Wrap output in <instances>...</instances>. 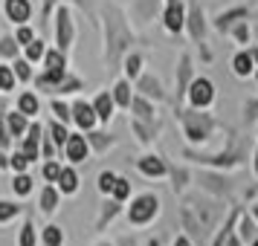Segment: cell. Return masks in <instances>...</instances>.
<instances>
[{
  "label": "cell",
  "mask_w": 258,
  "mask_h": 246,
  "mask_svg": "<svg viewBox=\"0 0 258 246\" xmlns=\"http://www.w3.org/2000/svg\"><path fill=\"white\" fill-rule=\"evenodd\" d=\"M128 44H134V35L128 32V26L122 21V15L116 9H107V64L116 70L122 52L128 49Z\"/></svg>",
  "instance_id": "1"
},
{
  "label": "cell",
  "mask_w": 258,
  "mask_h": 246,
  "mask_svg": "<svg viewBox=\"0 0 258 246\" xmlns=\"http://www.w3.org/2000/svg\"><path fill=\"white\" fill-rule=\"evenodd\" d=\"M180 119H183V128H186L188 139L191 142H203L209 139L212 128H215V122H212L206 113H195V110H183L180 113Z\"/></svg>",
  "instance_id": "2"
},
{
  "label": "cell",
  "mask_w": 258,
  "mask_h": 246,
  "mask_svg": "<svg viewBox=\"0 0 258 246\" xmlns=\"http://www.w3.org/2000/svg\"><path fill=\"white\" fill-rule=\"evenodd\" d=\"M157 209H160L157 197L142 194V197H137L134 200V206H131V223H148L154 214H157Z\"/></svg>",
  "instance_id": "3"
},
{
  "label": "cell",
  "mask_w": 258,
  "mask_h": 246,
  "mask_svg": "<svg viewBox=\"0 0 258 246\" xmlns=\"http://www.w3.org/2000/svg\"><path fill=\"white\" fill-rule=\"evenodd\" d=\"M188 99H191V105L195 107H206L215 99V84L209 78H198V81L188 87Z\"/></svg>",
  "instance_id": "4"
},
{
  "label": "cell",
  "mask_w": 258,
  "mask_h": 246,
  "mask_svg": "<svg viewBox=\"0 0 258 246\" xmlns=\"http://www.w3.org/2000/svg\"><path fill=\"white\" fill-rule=\"evenodd\" d=\"M188 29H191V35H195V41H198L200 47H203V55L209 58V49H206V21H203V12H200V6L195 3L191 6V15H188Z\"/></svg>",
  "instance_id": "5"
},
{
  "label": "cell",
  "mask_w": 258,
  "mask_h": 246,
  "mask_svg": "<svg viewBox=\"0 0 258 246\" xmlns=\"http://www.w3.org/2000/svg\"><path fill=\"white\" fill-rule=\"evenodd\" d=\"M163 21H165V26H168V32H180L183 29V3L180 0H168V9H165V15H163Z\"/></svg>",
  "instance_id": "6"
},
{
  "label": "cell",
  "mask_w": 258,
  "mask_h": 246,
  "mask_svg": "<svg viewBox=\"0 0 258 246\" xmlns=\"http://www.w3.org/2000/svg\"><path fill=\"white\" fill-rule=\"evenodd\" d=\"M6 15L15 24H26L32 15V6H29V0H6Z\"/></svg>",
  "instance_id": "7"
},
{
  "label": "cell",
  "mask_w": 258,
  "mask_h": 246,
  "mask_svg": "<svg viewBox=\"0 0 258 246\" xmlns=\"http://www.w3.org/2000/svg\"><path fill=\"white\" fill-rule=\"evenodd\" d=\"M70 41H73V18L67 9H58V49L61 52L70 47Z\"/></svg>",
  "instance_id": "8"
},
{
  "label": "cell",
  "mask_w": 258,
  "mask_h": 246,
  "mask_svg": "<svg viewBox=\"0 0 258 246\" xmlns=\"http://www.w3.org/2000/svg\"><path fill=\"white\" fill-rule=\"evenodd\" d=\"M64 148H67V159H73V162H82L87 156V139L84 136H70L64 142Z\"/></svg>",
  "instance_id": "9"
},
{
  "label": "cell",
  "mask_w": 258,
  "mask_h": 246,
  "mask_svg": "<svg viewBox=\"0 0 258 246\" xmlns=\"http://www.w3.org/2000/svg\"><path fill=\"white\" fill-rule=\"evenodd\" d=\"M73 113H76V122H79V125H82L84 130H90L96 125V107H90L87 105V102H79V105L73 107Z\"/></svg>",
  "instance_id": "10"
},
{
  "label": "cell",
  "mask_w": 258,
  "mask_h": 246,
  "mask_svg": "<svg viewBox=\"0 0 258 246\" xmlns=\"http://www.w3.org/2000/svg\"><path fill=\"white\" fill-rule=\"evenodd\" d=\"M137 90H142V93L151 96V99H160V102H165V90H163V84L157 81L154 75H142L140 84H137Z\"/></svg>",
  "instance_id": "11"
},
{
  "label": "cell",
  "mask_w": 258,
  "mask_h": 246,
  "mask_svg": "<svg viewBox=\"0 0 258 246\" xmlns=\"http://www.w3.org/2000/svg\"><path fill=\"white\" fill-rule=\"evenodd\" d=\"M140 171L148 177H163L165 174V162L160 156H142L140 159Z\"/></svg>",
  "instance_id": "12"
},
{
  "label": "cell",
  "mask_w": 258,
  "mask_h": 246,
  "mask_svg": "<svg viewBox=\"0 0 258 246\" xmlns=\"http://www.w3.org/2000/svg\"><path fill=\"white\" fill-rule=\"evenodd\" d=\"M200 183H203V188H209V191H215V194H229V183H226V180H223V177H215V174H203L200 177Z\"/></svg>",
  "instance_id": "13"
},
{
  "label": "cell",
  "mask_w": 258,
  "mask_h": 246,
  "mask_svg": "<svg viewBox=\"0 0 258 246\" xmlns=\"http://www.w3.org/2000/svg\"><path fill=\"white\" fill-rule=\"evenodd\" d=\"M188 75H191V64H188V58L183 55V61H180V72H177V96L183 99V93L188 90Z\"/></svg>",
  "instance_id": "14"
},
{
  "label": "cell",
  "mask_w": 258,
  "mask_h": 246,
  "mask_svg": "<svg viewBox=\"0 0 258 246\" xmlns=\"http://www.w3.org/2000/svg\"><path fill=\"white\" fill-rule=\"evenodd\" d=\"M58 186H61V191H64V194H73V191L79 188V177H76V171H70V168H61Z\"/></svg>",
  "instance_id": "15"
},
{
  "label": "cell",
  "mask_w": 258,
  "mask_h": 246,
  "mask_svg": "<svg viewBox=\"0 0 258 246\" xmlns=\"http://www.w3.org/2000/svg\"><path fill=\"white\" fill-rule=\"evenodd\" d=\"M232 67L238 75H249L252 72V52H241V55H235Z\"/></svg>",
  "instance_id": "16"
},
{
  "label": "cell",
  "mask_w": 258,
  "mask_h": 246,
  "mask_svg": "<svg viewBox=\"0 0 258 246\" xmlns=\"http://www.w3.org/2000/svg\"><path fill=\"white\" fill-rule=\"evenodd\" d=\"M110 113H113V102H110V96H107V93H102L99 99H96V116L107 122Z\"/></svg>",
  "instance_id": "17"
},
{
  "label": "cell",
  "mask_w": 258,
  "mask_h": 246,
  "mask_svg": "<svg viewBox=\"0 0 258 246\" xmlns=\"http://www.w3.org/2000/svg\"><path fill=\"white\" fill-rule=\"evenodd\" d=\"M131 107H134V113H137V119H142V122H154V113H151V107H148V102L145 99H134L131 102Z\"/></svg>",
  "instance_id": "18"
},
{
  "label": "cell",
  "mask_w": 258,
  "mask_h": 246,
  "mask_svg": "<svg viewBox=\"0 0 258 246\" xmlns=\"http://www.w3.org/2000/svg\"><path fill=\"white\" fill-rule=\"evenodd\" d=\"M41 211H55V203H58V194H55V188L44 186V191H41Z\"/></svg>",
  "instance_id": "19"
},
{
  "label": "cell",
  "mask_w": 258,
  "mask_h": 246,
  "mask_svg": "<svg viewBox=\"0 0 258 246\" xmlns=\"http://www.w3.org/2000/svg\"><path fill=\"white\" fill-rule=\"evenodd\" d=\"M6 125H9V130H12V136H21V133L26 130L24 113H6Z\"/></svg>",
  "instance_id": "20"
},
{
  "label": "cell",
  "mask_w": 258,
  "mask_h": 246,
  "mask_svg": "<svg viewBox=\"0 0 258 246\" xmlns=\"http://www.w3.org/2000/svg\"><path fill=\"white\" fill-rule=\"evenodd\" d=\"M116 214H119V200H110V203H105V206H102V217H99V223H96V226H99V229H105L107 220H110V217H116Z\"/></svg>",
  "instance_id": "21"
},
{
  "label": "cell",
  "mask_w": 258,
  "mask_h": 246,
  "mask_svg": "<svg viewBox=\"0 0 258 246\" xmlns=\"http://www.w3.org/2000/svg\"><path fill=\"white\" fill-rule=\"evenodd\" d=\"M44 61H47V72H64V55H61V49L58 52H47Z\"/></svg>",
  "instance_id": "22"
},
{
  "label": "cell",
  "mask_w": 258,
  "mask_h": 246,
  "mask_svg": "<svg viewBox=\"0 0 258 246\" xmlns=\"http://www.w3.org/2000/svg\"><path fill=\"white\" fill-rule=\"evenodd\" d=\"M18 107H21L24 116H32V113H38V99L32 93H24L21 96V102H18Z\"/></svg>",
  "instance_id": "23"
},
{
  "label": "cell",
  "mask_w": 258,
  "mask_h": 246,
  "mask_svg": "<svg viewBox=\"0 0 258 246\" xmlns=\"http://www.w3.org/2000/svg\"><path fill=\"white\" fill-rule=\"evenodd\" d=\"M12 188L18 191V194H21V197H26V194L32 191V180H29V177H26L24 171H21V174H18V177L12 180Z\"/></svg>",
  "instance_id": "24"
},
{
  "label": "cell",
  "mask_w": 258,
  "mask_h": 246,
  "mask_svg": "<svg viewBox=\"0 0 258 246\" xmlns=\"http://www.w3.org/2000/svg\"><path fill=\"white\" fill-rule=\"evenodd\" d=\"M113 99H116V105H131V87L128 81H119L113 87Z\"/></svg>",
  "instance_id": "25"
},
{
  "label": "cell",
  "mask_w": 258,
  "mask_h": 246,
  "mask_svg": "<svg viewBox=\"0 0 258 246\" xmlns=\"http://www.w3.org/2000/svg\"><path fill=\"white\" fill-rule=\"evenodd\" d=\"M235 18H249V12H246L244 6H241V9H235V12H226V15H221L218 26H221V29H226V26H232V24H235Z\"/></svg>",
  "instance_id": "26"
},
{
  "label": "cell",
  "mask_w": 258,
  "mask_h": 246,
  "mask_svg": "<svg viewBox=\"0 0 258 246\" xmlns=\"http://www.w3.org/2000/svg\"><path fill=\"white\" fill-rule=\"evenodd\" d=\"M61 240H64V237H61L58 226H47V229H44V243L47 246H61Z\"/></svg>",
  "instance_id": "27"
},
{
  "label": "cell",
  "mask_w": 258,
  "mask_h": 246,
  "mask_svg": "<svg viewBox=\"0 0 258 246\" xmlns=\"http://www.w3.org/2000/svg\"><path fill=\"white\" fill-rule=\"evenodd\" d=\"M26 58L29 61H38V58H44V41H32V44H26Z\"/></svg>",
  "instance_id": "28"
},
{
  "label": "cell",
  "mask_w": 258,
  "mask_h": 246,
  "mask_svg": "<svg viewBox=\"0 0 258 246\" xmlns=\"http://www.w3.org/2000/svg\"><path fill=\"white\" fill-rule=\"evenodd\" d=\"M12 84H15V72L9 70V67L0 64V90L6 93V90H12Z\"/></svg>",
  "instance_id": "29"
},
{
  "label": "cell",
  "mask_w": 258,
  "mask_h": 246,
  "mask_svg": "<svg viewBox=\"0 0 258 246\" xmlns=\"http://www.w3.org/2000/svg\"><path fill=\"white\" fill-rule=\"evenodd\" d=\"M116 180H119V177H113V171H105V174L99 177V188H102V191H107V194H113Z\"/></svg>",
  "instance_id": "30"
},
{
  "label": "cell",
  "mask_w": 258,
  "mask_h": 246,
  "mask_svg": "<svg viewBox=\"0 0 258 246\" xmlns=\"http://www.w3.org/2000/svg\"><path fill=\"white\" fill-rule=\"evenodd\" d=\"M90 142H93L96 151H105L107 145L113 142V136H110V133H90Z\"/></svg>",
  "instance_id": "31"
},
{
  "label": "cell",
  "mask_w": 258,
  "mask_h": 246,
  "mask_svg": "<svg viewBox=\"0 0 258 246\" xmlns=\"http://www.w3.org/2000/svg\"><path fill=\"white\" fill-rule=\"evenodd\" d=\"M15 75H18V78H21V81H29V78H32V70H29V61H15Z\"/></svg>",
  "instance_id": "32"
},
{
  "label": "cell",
  "mask_w": 258,
  "mask_h": 246,
  "mask_svg": "<svg viewBox=\"0 0 258 246\" xmlns=\"http://www.w3.org/2000/svg\"><path fill=\"white\" fill-rule=\"evenodd\" d=\"M58 0H44V6H41V24H47L49 15H52V6H55ZM73 3H79V6H84V0H73Z\"/></svg>",
  "instance_id": "33"
},
{
  "label": "cell",
  "mask_w": 258,
  "mask_h": 246,
  "mask_svg": "<svg viewBox=\"0 0 258 246\" xmlns=\"http://www.w3.org/2000/svg\"><path fill=\"white\" fill-rule=\"evenodd\" d=\"M21 153H24L29 162H32V159H38V139H32V136H29V139L24 142V151H21Z\"/></svg>",
  "instance_id": "34"
},
{
  "label": "cell",
  "mask_w": 258,
  "mask_h": 246,
  "mask_svg": "<svg viewBox=\"0 0 258 246\" xmlns=\"http://www.w3.org/2000/svg\"><path fill=\"white\" fill-rule=\"evenodd\" d=\"M134 130H137V136H140L142 142H151L154 139V125H151V128H145V125H142V119H140V122H134Z\"/></svg>",
  "instance_id": "35"
},
{
  "label": "cell",
  "mask_w": 258,
  "mask_h": 246,
  "mask_svg": "<svg viewBox=\"0 0 258 246\" xmlns=\"http://www.w3.org/2000/svg\"><path fill=\"white\" fill-rule=\"evenodd\" d=\"M21 246H35V229H32V223H26L24 229H21Z\"/></svg>",
  "instance_id": "36"
},
{
  "label": "cell",
  "mask_w": 258,
  "mask_h": 246,
  "mask_svg": "<svg viewBox=\"0 0 258 246\" xmlns=\"http://www.w3.org/2000/svg\"><path fill=\"white\" fill-rule=\"evenodd\" d=\"M128 194H131L128 180H116V186H113V200H125Z\"/></svg>",
  "instance_id": "37"
},
{
  "label": "cell",
  "mask_w": 258,
  "mask_h": 246,
  "mask_svg": "<svg viewBox=\"0 0 258 246\" xmlns=\"http://www.w3.org/2000/svg\"><path fill=\"white\" fill-rule=\"evenodd\" d=\"M9 142H12V130L6 128V113H0V145L6 148Z\"/></svg>",
  "instance_id": "38"
},
{
  "label": "cell",
  "mask_w": 258,
  "mask_h": 246,
  "mask_svg": "<svg viewBox=\"0 0 258 246\" xmlns=\"http://www.w3.org/2000/svg\"><path fill=\"white\" fill-rule=\"evenodd\" d=\"M67 139H70V133H67V128H64V125H52V142H58V145H64Z\"/></svg>",
  "instance_id": "39"
},
{
  "label": "cell",
  "mask_w": 258,
  "mask_h": 246,
  "mask_svg": "<svg viewBox=\"0 0 258 246\" xmlns=\"http://www.w3.org/2000/svg\"><path fill=\"white\" fill-rule=\"evenodd\" d=\"M140 67H142V58H140V55H131V58H128V64H125V70H128V75H131V78H137V72H140Z\"/></svg>",
  "instance_id": "40"
},
{
  "label": "cell",
  "mask_w": 258,
  "mask_h": 246,
  "mask_svg": "<svg viewBox=\"0 0 258 246\" xmlns=\"http://www.w3.org/2000/svg\"><path fill=\"white\" fill-rule=\"evenodd\" d=\"M44 177H47L49 183H58V177H61V168L55 162H47L44 165Z\"/></svg>",
  "instance_id": "41"
},
{
  "label": "cell",
  "mask_w": 258,
  "mask_h": 246,
  "mask_svg": "<svg viewBox=\"0 0 258 246\" xmlns=\"http://www.w3.org/2000/svg\"><path fill=\"white\" fill-rule=\"evenodd\" d=\"M15 214H18V206H12V203H0V220H12Z\"/></svg>",
  "instance_id": "42"
},
{
  "label": "cell",
  "mask_w": 258,
  "mask_h": 246,
  "mask_svg": "<svg viewBox=\"0 0 258 246\" xmlns=\"http://www.w3.org/2000/svg\"><path fill=\"white\" fill-rule=\"evenodd\" d=\"M52 110H55V116H58L61 119V122H70V107H67V105H61V102H52Z\"/></svg>",
  "instance_id": "43"
},
{
  "label": "cell",
  "mask_w": 258,
  "mask_h": 246,
  "mask_svg": "<svg viewBox=\"0 0 258 246\" xmlns=\"http://www.w3.org/2000/svg\"><path fill=\"white\" fill-rule=\"evenodd\" d=\"M32 41H35V35H32V29L21 24V29H18V44H32Z\"/></svg>",
  "instance_id": "44"
},
{
  "label": "cell",
  "mask_w": 258,
  "mask_h": 246,
  "mask_svg": "<svg viewBox=\"0 0 258 246\" xmlns=\"http://www.w3.org/2000/svg\"><path fill=\"white\" fill-rule=\"evenodd\" d=\"M9 165H12V168H15V171H18V174H21V171H24L26 165H29V159H26L24 153H15L12 159H9Z\"/></svg>",
  "instance_id": "45"
},
{
  "label": "cell",
  "mask_w": 258,
  "mask_h": 246,
  "mask_svg": "<svg viewBox=\"0 0 258 246\" xmlns=\"http://www.w3.org/2000/svg\"><path fill=\"white\" fill-rule=\"evenodd\" d=\"M0 52H3V55H15V52H18L15 38H3V41H0Z\"/></svg>",
  "instance_id": "46"
},
{
  "label": "cell",
  "mask_w": 258,
  "mask_h": 246,
  "mask_svg": "<svg viewBox=\"0 0 258 246\" xmlns=\"http://www.w3.org/2000/svg\"><path fill=\"white\" fill-rule=\"evenodd\" d=\"M246 24H249V21H238V26L232 29V35L238 38L241 44H246Z\"/></svg>",
  "instance_id": "47"
},
{
  "label": "cell",
  "mask_w": 258,
  "mask_h": 246,
  "mask_svg": "<svg viewBox=\"0 0 258 246\" xmlns=\"http://www.w3.org/2000/svg\"><path fill=\"white\" fill-rule=\"evenodd\" d=\"M252 229H255L252 220H244L241 223V237H244V240H252Z\"/></svg>",
  "instance_id": "48"
},
{
  "label": "cell",
  "mask_w": 258,
  "mask_h": 246,
  "mask_svg": "<svg viewBox=\"0 0 258 246\" xmlns=\"http://www.w3.org/2000/svg\"><path fill=\"white\" fill-rule=\"evenodd\" d=\"M174 180H177V186H180V183L186 180V171H180V168H174Z\"/></svg>",
  "instance_id": "49"
},
{
  "label": "cell",
  "mask_w": 258,
  "mask_h": 246,
  "mask_svg": "<svg viewBox=\"0 0 258 246\" xmlns=\"http://www.w3.org/2000/svg\"><path fill=\"white\" fill-rule=\"evenodd\" d=\"M119 246H137V243H134L131 237H122V240H119Z\"/></svg>",
  "instance_id": "50"
},
{
  "label": "cell",
  "mask_w": 258,
  "mask_h": 246,
  "mask_svg": "<svg viewBox=\"0 0 258 246\" xmlns=\"http://www.w3.org/2000/svg\"><path fill=\"white\" fill-rule=\"evenodd\" d=\"M174 246H191V243H188L186 237H177V240H174Z\"/></svg>",
  "instance_id": "51"
},
{
  "label": "cell",
  "mask_w": 258,
  "mask_h": 246,
  "mask_svg": "<svg viewBox=\"0 0 258 246\" xmlns=\"http://www.w3.org/2000/svg\"><path fill=\"white\" fill-rule=\"evenodd\" d=\"M6 165H9V159H6V156H3V151H0V171H3V168H6Z\"/></svg>",
  "instance_id": "52"
},
{
  "label": "cell",
  "mask_w": 258,
  "mask_h": 246,
  "mask_svg": "<svg viewBox=\"0 0 258 246\" xmlns=\"http://www.w3.org/2000/svg\"><path fill=\"white\" fill-rule=\"evenodd\" d=\"M252 214H255V217H258V206H252Z\"/></svg>",
  "instance_id": "53"
},
{
  "label": "cell",
  "mask_w": 258,
  "mask_h": 246,
  "mask_svg": "<svg viewBox=\"0 0 258 246\" xmlns=\"http://www.w3.org/2000/svg\"><path fill=\"white\" fill-rule=\"evenodd\" d=\"M255 171H258V153H255Z\"/></svg>",
  "instance_id": "54"
},
{
  "label": "cell",
  "mask_w": 258,
  "mask_h": 246,
  "mask_svg": "<svg viewBox=\"0 0 258 246\" xmlns=\"http://www.w3.org/2000/svg\"><path fill=\"white\" fill-rule=\"evenodd\" d=\"M252 246H258V240H252Z\"/></svg>",
  "instance_id": "55"
},
{
  "label": "cell",
  "mask_w": 258,
  "mask_h": 246,
  "mask_svg": "<svg viewBox=\"0 0 258 246\" xmlns=\"http://www.w3.org/2000/svg\"><path fill=\"white\" fill-rule=\"evenodd\" d=\"M102 246H110V243H102Z\"/></svg>",
  "instance_id": "56"
}]
</instances>
